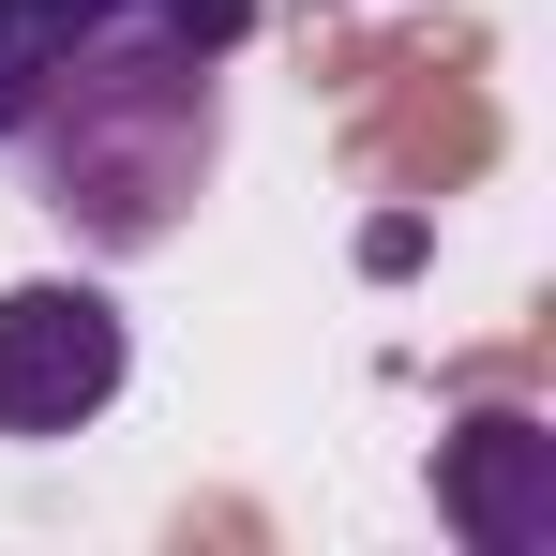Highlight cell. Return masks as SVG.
Masks as SVG:
<instances>
[{
  "label": "cell",
  "mask_w": 556,
  "mask_h": 556,
  "mask_svg": "<svg viewBox=\"0 0 556 556\" xmlns=\"http://www.w3.org/2000/svg\"><path fill=\"white\" fill-rule=\"evenodd\" d=\"M105 15H121V0H0V30H15V46H30V61H46V76H61V61H76V46H91Z\"/></svg>",
  "instance_id": "277c9868"
},
{
  "label": "cell",
  "mask_w": 556,
  "mask_h": 556,
  "mask_svg": "<svg viewBox=\"0 0 556 556\" xmlns=\"http://www.w3.org/2000/svg\"><path fill=\"white\" fill-rule=\"evenodd\" d=\"M437 511H452L481 556H542L556 542V437L527 406H481L452 452H437Z\"/></svg>",
  "instance_id": "3957f363"
},
{
  "label": "cell",
  "mask_w": 556,
  "mask_h": 556,
  "mask_svg": "<svg viewBox=\"0 0 556 556\" xmlns=\"http://www.w3.org/2000/svg\"><path fill=\"white\" fill-rule=\"evenodd\" d=\"M121 376H136V316H121L91 271L0 286V437H15V452L91 437L105 406H121Z\"/></svg>",
  "instance_id": "7a4b0ae2"
},
{
  "label": "cell",
  "mask_w": 556,
  "mask_h": 556,
  "mask_svg": "<svg viewBox=\"0 0 556 556\" xmlns=\"http://www.w3.org/2000/svg\"><path fill=\"white\" fill-rule=\"evenodd\" d=\"M241 30H256V0H121L46 76L15 151L46 166V211L76 241H105V256L181 241V211L211 195V151H226V46Z\"/></svg>",
  "instance_id": "6da1fadb"
},
{
  "label": "cell",
  "mask_w": 556,
  "mask_h": 556,
  "mask_svg": "<svg viewBox=\"0 0 556 556\" xmlns=\"http://www.w3.org/2000/svg\"><path fill=\"white\" fill-rule=\"evenodd\" d=\"M30 105H46V61H30V46H15V30H0V151H15V136H30Z\"/></svg>",
  "instance_id": "5b68a950"
}]
</instances>
